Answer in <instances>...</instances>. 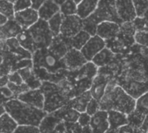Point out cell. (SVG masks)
Here are the masks:
<instances>
[{
	"mask_svg": "<svg viewBox=\"0 0 148 133\" xmlns=\"http://www.w3.org/2000/svg\"><path fill=\"white\" fill-rule=\"evenodd\" d=\"M53 1H54V2H56V3H58V4L60 5V4H62L65 0H53Z\"/></svg>",
	"mask_w": 148,
	"mask_h": 133,
	"instance_id": "f907efd6",
	"label": "cell"
},
{
	"mask_svg": "<svg viewBox=\"0 0 148 133\" xmlns=\"http://www.w3.org/2000/svg\"><path fill=\"white\" fill-rule=\"evenodd\" d=\"M19 45L24 48L25 50L29 51V53L33 54L35 52V45L34 41L32 39V36L30 35V32L29 29H23L16 37Z\"/></svg>",
	"mask_w": 148,
	"mask_h": 133,
	"instance_id": "484cf974",
	"label": "cell"
},
{
	"mask_svg": "<svg viewBox=\"0 0 148 133\" xmlns=\"http://www.w3.org/2000/svg\"><path fill=\"white\" fill-rule=\"evenodd\" d=\"M108 123H109V130H116L121 126L127 125V115L115 111L109 110L108 111Z\"/></svg>",
	"mask_w": 148,
	"mask_h": 133,
	"instance_id": "7402d4cb",
	"label": "cell"
},
{
	"mask_svg": "<svg viewBox=\"0 0 148 133\" xmlns=\"http://www.w3.org/2000/svg\"><path fill=\"white\" fill-rule=\"evenodd\" d=\"M19 74L21 75L23 82L29 87V89H38L42 85V81L36 77L33 71L32 66L26 67L17 70Z\"/></svg>",
	"mask_w": 148,
	"mask_h": 133,
	"instance_id": "ac0fdd59",
	"label": "cell"
},
{
	"mask_svg": "<svg viewBox=\"0 0 148 133\" xmlns=\"http://www.w3.org/2000/svg\"><path fill=\"white\" fill-rule=\"evenodd\" d=\"M82 133H92V130H91L90 125H87V126L82 127Z\"/></svg>",
	"mask_w": 148,
	"mask_h": 133,
	"instance_id": "7dc6e473",
	"label": "cell"
},
{
	"mask_svg": "<svg viewBox=\"0 0 148 133\" xmlns=\"http://www.w3.org/2000/svg\"><path fill=\"white\" fill-rule=\"evenodd\" d=\"M115 58V55L114 53L109 49L108 48H104L101 51H100L93 59H92V62L98 68H103L106 66L110 65Z\"/></svg>",
	"mask_w": 148,
	"mask_h": 133,
	"instance_id": "ffe728a7",
	"label": "cell"
},
{
	"mask_svg": "<svg viewBox=\"0 0 148 133\" xmlns=\"http://www.w3.org/2000/svg\"><path fill=\"white\" fill-rule=\"evenodd\" d=\"M28 29L34 41L36 50L49 48L52 43L54 36L49 28L47 21L39 18V20Z\"/></svg>",
	"mask_w": 148,
	"mask_h": 133,
	"instance_id": "8992f818",
	"label": "cell"
},
{
	"mask_svg": "<svg viewBox=\"0 0 148 133\" xmlns=\"http://www.w3.org/2000/svg\"><path fill=\"white\" fill-rule=\"evenodd\" d=\"M44 1L45 0H31V3H32V6L31 7L37 10L39 9V7L43 3Z\"/></svg>",
	"mask_w": 148,
	"mask_h": 133,
	"instance_id": "bcb514c9",
	"label": "cell"
},
{
	"mask_svg": "<svg viewBox=\"0 0 148 133\" xmlns=\"http://www.w3.org/2000/svg\"><path fill=\"white\" fill-rule=\"evenodd\" d=\"M62 19H63V16L59 11L58 13H56L55 16H53L50 19H49L47 21L49 28V29H50V31H51L54 37L58 36L60 35V30H61Z\"/></svg>",
	"mask_w": 148,
	"mask_h": 133,
	"instance_id": "83f0119b",
	"label": "cell"
},
{
	"mask_svg": "<svg viewBox=\"0 0 148 133\" xmlns=\"http://www.w3.org/2000/svg\"><path fill=\"white\" fill-rule=\"evenodd\" d=\"M40 89L44 96L43 110L47 114L55 113L69 101L62 93L60 86L56 83L42 81Z\"/></svg>",
	"mask_w": 148,
	"mask_h": 133,
	"instance_id": "277c9868",
	"label": "cell"
},
{
	"mask_svg": "<svg viewBox=\"0 0 148 133\" xmlns=\"http://www.w3.org/2000/svg\"><path fill=\"white\" fill-rule=\"evenodd\" d=\"M89 125L92 133H106L109 130L108 111L100 110L91 116Z\"/></svg>",
	"mask_w": 148,
	"mask_h": 133,
	"instance_id": "2e32d148",
	"label": "cell"
},
{
	"mask_svg": "<svg viewBox=\"0 0 148 133\" xmlns=\"http://www.w3.org/2000/svg\"><path fill=\"white\" fill-rule=\"evenodd\" d=\"M110 79L108 75L103 74H97L96 76L93 79L91 87L89 88V92L91 93V96L93 99L100 101L101 98L103 97L107 86L108 84V81Z\"/></svg>",
	"mask_w": 148,
	"mask_h": 133,
	"instance_id": "9a60e30c",
	"label": "cell"
},
{
	"mask_svg": "<svg viewBox=\"0 0 148 133\" xmlns=\"http://www.w3.org/2000/svg\"><path fill=\"white\" fill-rule=\"evenodd\" d=\"M134 42L138 45L148 48L147 31H136L134 34Z\"/></svg>",
	"mask_w": 148,
	"mask_h": 133,
	"instance_id": "e575fe53",
	"label": "cell"
},
{
	"mask_svg": "<svg viewBox=\"0 0 148 133\" xmlns=\"http://www.w3.org/2000/svg\"><path fill=\"white\" fill-rule=\"evenodd\" d=\"M91 99H92L91 93H90L89 90H88V91L79 94L78 96L73 98L72 100H70L69 101V104L73 109L76 110L77 112H79L81 113L86 112L87 106Z\"/></svg>",
	"mask_w": 148,
	"mask_h": 133,
	"instance_id": "cb8c5ba5",
	"label": "cell"
},
{
	"mask_svg": "<svg viewBox=\"0 0 148 133\" xmlns=\"http://www.w3.org/2000/svg\"><path fill=\"white\" fill-rule=\"evenodd\" d=\"M73 1H74V2H75V3H76L78 4V3H80V2H81L82 0H73Z\"/></svg>",
	"mask_w": 148,
	"mask_h": 133,
	"instance_id": "f5cc1de1",
	"label": "cell"
},
{
	"mask_svg": "<svg viewBox=\"0 0 148 133\" xmlns=\"http://www.w3.org/2000/svg\"><path fill=\"white\" fill-rule=\"evenodd\" d=\"M17 126H18L17 123L6 112H4L0 115V132L1 133H14Z\"/></svg>",
	"mask_w": 148,
	"mask_h": 133,
	"instance_id": "4316f807",
	"label": "cell"
},
{
	"mask_svg": "<svg viewBox=\"0 0 148 133\" xmlns=\"http://www.w3.org/2000/svg\"><path fill=\"white\" fill-rule=\"evenodd\" d=\"M60 122H62V120L57 118L55 113H48L43 118L38 127L41 133H51Z\"/></svg>",
	"mask_w": 148,
	"mask_h": 133,
	"instance_id": "d4e9b609",
	"label": "cell"
},
{
	"mask_svg": "<svg viewBox=\"0 0 148 133\" xmlns=\"http://www.w3.org/2000/svg\"><path fill=\"white\" fill-rule=\"evenodd\" d=\"M7 20H8V18H7L6 16H4L3 15L0 14V27H1L2 25H3V24L7 22Z\"/></svg>",
	"mask_w": 148,
	"mask_h": 133,
	"instance_id": "c3c4849f",
	"label": "cell"
},
{
	"mask_svg": "<svg viewBox=\"0 0 148 133\" xmlns=\"http://www.w3.org/2000/svg\"><path fill=\"white\" fill-rule=\"evenodd\" d=\"M22 30V27L14 18L8 19L7 22L0 27V38L6 40L10 38H16Z\"/></svg>",
	"mask_w": 148,
	"mask_h": 133,
	"instance_id": "e0dca14e",
	"label": "cell"
},
{
	"mask_svg": "<svg viewBox=\"0 0 148 133\" xmlns=\"http://www.w3.org/2000/svg\"><path fill=\"white\" fill-rule=\"evenodd\" d=\"M60 12L63 16L76 15L77 3L73 0H65L62 4H60Z\"/></svg>",
	"mask_w": 148,
	"mask_h": 133,
	"instance_id": "f1b7e54d",
	"label": "cell"
},
{
	"mask_svg": "<svg viewBox=\"0 0 148 133\" xmlns=\"http://www.w3.org/2000/svg\"><path fill=\"white\" fill-rule=\"evenodd\" d=\"M0 14L3 15L8 19L13 18L15 14L13 3L7 0H0Z\"/></svg>",
	"mask_w": 148,
	"mask_h": 133,
	"instance_id": "4dcf8cb0",
	"label": "cell"
},
{
	"mask_svg": "<svg viewBox=\"0 0 148 133\" xmlns=\"http://www.w3.org/2000/svg\"><path fill=\"white\" fill-rule=\"evenodd\" d=\"M4 111L9 113L18 125L39 126L47 115L44 110L27 105L16 98H12L3 103Z\"/></svg>",
	"mask_w": 148,
	"mask_h": 133,
	"instance_id": "3957f363",
	"label": "cell"
},
{
	"mask_svg": "<svg viewBox=\"0 0 148 133\" xmlns=\"http://www.w3.org/2000/svg\"><path fill=\"white\" fill-rule=\"evenodd\" d=\"M99 0H82L77 4L76 15L82 19H85L91 16L96 10Z\"/></svg>",
	"mask_w": 148,
	"mask_h": 133,
	"instance_id": "603a6c76",
	"label": "cell"
},
{
	"mask_svg": "<svg viewBox=\"0 0 148 133\" xmlns=\"http://www.w3.org/2000/svg\"><path fill=\"white\" fill-rule=\"evenodd\" d=\"M120 30L121 24L114 22L105 21L98 24L96 29V35L107 42L115 38L118 35Z\"/></svg>",
	"mask_w": 148,
	"mask_h": 133,
	"instance_id": "5bb4252c",
	"label": "cell"
},
{
	"mask_svg": "<svg viewBox=\"0 0 148 133\" xmlns=\"http://www.w3.org/2000/svg\"><path fill=\"white\" fill-rule=\"evenodd\" d=\"M115 8L122 23L133 22L137 17L133 0H115Z\"/></svg>",
	"mask_w": 148,
	"mask_h": 133,
	"instance_id": "8fae6325",
	"label": "cell"
},
{
	"mask_svg": "<svg viewBox=\"0 0 148 133\" xmlns=\"http://www.w3.org/2000/svg\"><path fill=\"white\" fill-rule=\"evenodd\" d=\"M5 111H4V108H3V106H2V105H0V115L2 114V113H3Z\"/></svg>",
	"mask_w": 148,
	"mask_h": 133,
	"instance_id": "681fc988",
	"label": "cell"
},
{
	"mask_svg": "<svg viewBox=\"0 0 148 133\" xmlns=\"http://www.w3.org/2000/svg\"><path fill=\"white\" fill-rule=\"evenodd\" d=\"M90 37L91 35L88 32L82 29L70 39H62H62L65 42L69 48H75L77 50H81L83 48V46L87 43V42L89 40Z\"/></svg>",
	"mask_w": 148,
	"mask_h": 133,
	"instance_id": "44dd1931",
	"label": "cell"
},
{
	"mask_svg": "<svg viewBox=\"0 0 148 133\" xmlns=\"http://www.w3.org/2000/svg\"><path fill=\"white\" fill-rule=\"evenodd\" d=\"M134 111L143 116L148 115V92L136 100Z\"/></svg>",
	"mask_w": 148,
	"mask_h": 133,
	"instance_id": "f546056e",
	"label": "cell"
},
{
	"mask_svg": "<svg viewBox=\"0 0 148 133\" xmlns=\"http://www.w3.org/2000/svg\"><path fill=\"white\" fill-rule=\"evenodd\" d=\"M13 6L15 12H17L30 8L32 6V3L31 0H16L13 3Z\"/></svg>",
	"mask_w": 148,
	"mask_h": 133,
	"instance_id": "8d00e7d4",
	"label": "cell"
},
{
	"mask_svg": "<svg viewBox=\"0 0 148 133\" xmlns=\"http://www.w3.org/2000/svg\"><path fill=\"white\" fill-rule=\"evenodd\" d=\"M135 128L132 127L129 125H126L124 126H121L116 130H108L106 133H135L136 132Z\"/></svg>",
	"mask_w": 148,
	"mask_h": 133,
	"instance_id": "b9f144b4",
	"label": "cell"
},
{
	"mask_svg": "<svg viewBox=\"0 0 148 133\" xmlns=\"http://www.w3.org/2000/svg\"><path fill=\"white\" fill-rule=\"evenodd\" d=\"M14 133H41L38 126L34 125H18Z\"/></svg>",
	"mask_w": 148,
	"mask_h": 133,
	"instance_id": "f35d334b",
	"label": "cell"
},
{
	"mask_svg": "<svg viewBox=\"0 0 148 133\" xmlns=\"http://www.w3.org/2000/svg\"><path fill=\"white\" fill-rule=\"evenodd\" d=\"M143 17H144V18H145L146 20H147V21H148V10H147V12L145 13V15H144V16H143Z\"/></svg>",
	"mask_w": 148,
	"mask_h": 133,
	"instance_id": "816d5d0a",
	"label": "cell"
},
{
	"mask_svg": "<svg viewBox=\"0 0 148 133\" xmlns=\"http://www.w3.org/2000/svg\"><path fill=\"white\" fill-rule=\"evenodd\" d=\"M0 133H1V132H0Z\"/></svg>",
	"mask_w": 148,
	"mask_h": 133,
	"instance_id": "9f6ffc18",
	"label": "cell"
},
{
	"mask_svg": "<svg viewBox=\"0 0 148 133\" xmlns=\"http://www.w3.org/2000/svg\"><path fill=\"white\" fill-rule=\"evenodd\" d=\"M140 132H141L142 133H147L148 131V115H146L144 118V120L140 125V127L139 128Z\"/></svg>",
	"mask_w": 148,
	"mask_h": 133,
	"instance_id": "f6af8a7d",
	"label": "cell"
},
{
	"mask_svg": "<svg viewBox=\"0 0 148 133\" xmlns=\"http://www.w3.org/2000/svg\"><path fill=\"white\" fill-rule=\"evenodd\" d=\"M69 48L60 35L53 38L49 48L36 49L32 54V68L41 81L59 83L66 78L69 70L63 57Z\"/></svg>",
	"mask_w": 148,
	"mask_h": 133,
	"instance_id": "6da1fadb",
	"label": "cell"
},
{
	"mask_svg": "<svg viewBox=\"0 0 148 133\" xmlns=\"http://www.w3.org/2000/svg\"><path fill=\"white\" fill-rule=\"evenodd\" d=\"M7 1H9V2H10V3H13L16 0H7Z\"/></svg>",
	"mask_w": 148,
	"mask_h": 133,
	"instance_id": "db71d44e",
	"label": "cell"
},
{
	"mask_svg": "<svg viewBox=\"0 0 148 133\" xmlns=\"http://www.w3.org/2000/svg\"><path fill=\"white\" fill-rule=\"evenodd\" d=\"M144 118L145 116L140 115V113L134 111L133 113L127 115V122H128L127 125H131L132 127L135 129H139L144 120Z\"/></svg>",
	"mask_w": 148,
	"mask_h": 133,
	"instance_id": "1f68e13d",
	"label": "cell"
},
{
	"mask_svg": "<svg viewBox=\"0 0 148 133\" xmlns=\"http://www.w3.org/2000/svg\"><path fill=\"white\" fill-rule=\"evenodd\" d=\"M20 101L29 105L33 107L43 110L44 107V96L40 88L29 89L16 97Z\"/></svg>",
	"mask_w": 148,
	"mask_h": 133,
	"instance_id": "30bf717a",
	"label": "cell"
},
{
	"mask_svg": "<svg viewBox=\"0 0 148 133\" xmlns=\"http://www.w3.org/2000/svg\"><path fill=\"white\" fill-rule=\"evenodd\" d=\"M0 96L5 98L7 100L15 98L14 95H13V93H11V91L7 87H0Z\"/></svg>",
	"mask_w": 148,
	"mask_h": 133,
	"instance_id": "ee69618b",
	"label": "cell"
},
{
	"mask_svg": "<svg viewBox=\"0 0 148 133\" xmlns=\"http://www.w3.org/2000/svg\"><path fill=\"white\" fill-rule=\"evenodd\" d=\"M65 133H82V127L77 123H68L64 122Z\"/></svg>",
	"mask_w": 148,
	"mask_h": 133,
	"instance_id": "ab89813d",
	"label": "cell"
},
{
	"mask_svg": "<svg viewBox=\"0 0 148 133\" xmlns=\"http://www.w3.org/2000/svg\"><path fill=\"white\" fill-rule=\"evenodd\" d=\"M63 60L69 71L79 69L88 62L81 50H77L75 48H69L63 57Z\"/></svg>",
	"mask_w": 148,
	"mask_h": 133,
	"instance_id": "4fadbf2b",
	"label": "cell"
},
{
	"mask_svg": "<svg viewBox=\"0 0 148 133\" xmlns=\"http://www.w3.org/2000/svg\"><path fill=\"white\" fill-rule=\"evenodd\" d=\"M60 11V5L53 0H45L37 10L40 19L48 21Z\"/></svg>",
	"mask_w": 148,
	"mask_h": 133,
	"instance_id": "d6986e66",
	"label": "cell"
},
{
	"mask_svg": "<svg viewBox=\"0 0 148 133\" xmlns=\"http://www.w3.org/2000/svg\"><path fill=\"white\" fill-rule=\"evenodd\" d=\"M13 18L23 29H28L39 20V16L37 10L30 7L27 10L15 12Z\"/></svg>",
	"mask_w": 148,
	"mask_h": 133,
	"instance_id": "7c38bea8",
	"label": "cell"
},
{
	"mask_svg": "<svg viewBox=\"0 0 148 133\" xmlns=\"http://www.w3.org/2000/svg\"><path fill=\"white\" fill-rule=\"evenodd\" d=\"M6 87L11 91V93H13L14 97L16 98L17 95L29 90V87L25 84V83H23L21 85H16V84H13V83H10V82H7V85Z\"/></svg>",
	"mask_w": 148,
	"mask_h": 133,
	"instance_id": "836d02e7",
	"label": "cell"
},
{
	"mask_svg": "<svg viewBox=\"0 0 148 133\" xmlns=\"http://www.w3.org/2000/svg\"><path fill=\"white\" fill-rule=\"evenodd\" d=\"M104 48H106V41L99 35H95L89 38L87 43L81 49V52L88 61H91L92 59Z\"/></svg>",
	"mask_w": 148,
	"mask_h": 133,
	"instance_id": "9c48e42d",
	"label": "cell"
},
{
	"mask_svg": "<svg viewBox=\"0 0 148 133\" xmlns=\"http://www.w3.org/2000/svg\"><path fill=\"white\" fill-rule=\"evenodd\" d=\"M137 16L143 17L148 10V0H133Z\"/></svg>",
	"mask_w": 148,
	"mask_h": 133,
	"instance_id": "d6a6232c",
	"label": "cell"
},
{
	"mask_svg": "<svg viewBox=\"0 0 148 133\" xmlns=\"http://www.w3.org/2000/svg\"><path fill=\"white\" fill-rule=\"evenodd\" d=\"M88 17L96 24L105 21L114 22L119 24L122 23L116 11L115 0H99L95 11Z\"/></svg>",
	"mask_w": 148,
	"mask_h": 133,
	"instance_id": "5b68a950",
	"label": "cell"
},
{
	"mask_svg": "<svg viewBox=\"0 0 148 133\" xmlns=\"http://www.w3.org/2000/svg\"><path fill=\"white\" fill-rule=\"evenodd\" d=\"M101 108H100V102L95 99H91L90 101L88 102V106H87V108H86V113L90 115V116H93L94 114H95L98 111H100Z\"/></svg>",
	"mask_w": 148,
	"mask_h": 133,
	"instance_id": "74e56055",
	"label": "cell"
},
{
	"mask_svg": "<svg viewBox=\"0 0 148 133\" xmlns=\"http://www.w3.org/2000/svg\"><path fill=\"white\" fill-rule=\"evenodd\" d=\"M7 78H8V82L13 83L16 85H21V84L24 83L21 75L19 74V73L17 71H12L10 74H9L7 75Z\"/></svg>",
	"mask_w": 148,
	"mask_h": 133,
	"instance_id": "60d3db41",
	"label": "cell"
},
{
	"mask_svg": "<svg viewBox=\"0 0 148 133\" xmlns=\"http://www.w3.org/2000/svg\"><path fill=\"white\" fill-rule=\"evenodd\" d=\"M82 30V19L77 15L63 16L60 36L62 39H70Z\"/></svg>",
	"mask_w": 148,
	"mask_h": 133,
	"instance_id": "52a82bcc",
	"label": "cell"
},
{
	"mask_svg": "<svg viewBox=\"0 0 148 133\" xmlns=\"http://www.w3.org/2000/svg\"><path fill=\"white\" fill-rule=\"evenodd\" d=\"M135 101L136 100L127 94L124 89L117 84V81L110 80L105 93L99 102L101 110H115L128 115L134 111Z\"/></svg>",
	"mask_w": 148,
	"mask_h": 133,
	"instance_id": "7a4b0ae2",
	"label": "cell"
},
{
	"mask_svg": "<svg viewBox=\"0 0 148 133\" xmlns=\"http://www.w3.org/2000/svg\"><path fill=\"white\" fill-rule=\"evenodd\" d=\"M117 84L121 87L124 91L133 97L134 100H137L141 95L148 92V80L147 81H140L133 79L125 78V80L117 81Z\"/></svg>",
	"mask_w": 148,
	"mask_h": 133,
	"instance_id": "ba28073f",
	"label": "cell"
},
{
	"mask_svg": "<svg viewBox=\"0 0 148 133\" xmlns=\"http://www.w3.org/2000/svg\"><path fill=\"white\" fill-rule=\"evenodd\" d=\"M147 133H148V131H147Z\"/></svg>",
	"mask_w": 148,
	"mask_h": 133,
	"instance_id": "11a10c76",
	"label": "cell"
},
{
	"mask_svg": "<svg viewBox=\"0 0 148 133\" xmlns=\"http://www.w3.org/2000/svg\"><path fill=\"white\" fill-rule=\"evenodd\" d=\"M90 119H91V116H90V115H88L86 112H84V113H80V115H79V118H78L77 123H78L82 127H84V126L89 125Z\"/></svg>",
	"mask_w": 148,
	"mask_h": 133,
	"instance_id": "7bdbcfd3",
	"label": "cell"
},
{
	"mask_svg": "<svg viewBox=\"0 0 148 133\" xmlns=\"http://www.w3.org/2000/svg\"><path fill=\"white\" fill-rule=\"evenodd\" d=\"M132 23L136 31H147L148 32V21L146 20L144 17L137 16Z\"/></svg>",
	"mask_w": 148,
	"mask_h": 133,
	"instance_id": "d590c367",
	"label": "cell"
}]
</instances>
